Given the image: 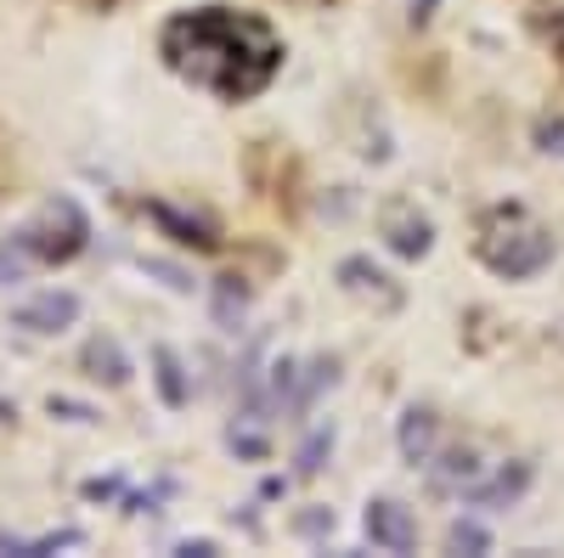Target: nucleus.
I'll use <instances>...</instances> for the list:
<instances>
[{"mask_svg": "<svg viewBox=\"0 0 564 558\" xmlns=\"http://www.w3.org/2000/svg\"><path fill=\"white\" fill-rule=\"evenodd\" d=\"M159 57L186 85L209 90L220 102H254L282 74V40L265 18L231 12V7H198L175 12L159 34Z\"/></svg>", "mask_w": 564, "mask_h": 558, "instance_id": "obj_1", "label": "nucleus"}, {"mask_svg": "<svg viewBox=\"0 0 564 558\" xmlns=\"http://www.w3.org/2000/svg\"><path fill=\"white\" fill-rule=\"evenodd\" d=\"M18 238L29 243V254L40 260V265H68L79 249H85V238H90V226H85V215H79V204L74 198H57V204H45Z\"/></svg>", "mask_w": 564, "mask_h": 558, "instance_id": "obj_2", "label": "nucleus"}, {"mask_svg": "<svg viewBox=\"0 0 564 558\" xmlns=\"http://www.w3.org/2000/svg\"><path fill=\"white\" fill-rule=\"evenodd\" d=\"M486 265L497 276H508V283H520V276H536L547 260H553V238L542 226H513V231H497V238H486Z\"/></svg>", "mask_w": 564, "mask_h": 558, "instance_id": "obj_3", "label": "nucleus"}, {"mask_svg": "<svg viewBox=\"0 0 564 558\" xmlns=\"http://www.w3.org/2000/svg\"><path fill=\"white\" fill-rule=\"evenodd\" d=\"M361 530H367V541H372V547H384V552H412V547H417V519L406 514L401 502H390V496L367 502Z\"/></svg>", "mask_w": 564, "mask_h": 558, "instance_id": "obj_4", "label": "nucleus"}, {"mask_svg": "<svg viewBox=\"0 0 564 558\" xmlns=\"http://www.w3.org/2000/svg\"><path fill=\"white\" fill-rule=\"evenodd\" d=\"M12 321H18L23 333H63V328H74V321H79V299L68 288H45L29 305H18Z\"/></svg>", "mask_w": 564, "mask_h": 558, "instance_id": "obj_5", "label": "nucleus"}, {"mask_svg": "<svg viewBox=\"0 0 564 558\" xmlns=\"http://www.w3.org/2000/svg\"><path fill=\"white\" fill-rule=\"evenodd\" d=\"M79 366L90 372L97 384H130V361H124V350H119V339H108V333H97V339H85V350H79Z\"/></svg>", "mask_w": 564, "mask_h": 558, "instance_id": "obj_6", "label": "nucleus"}, {"mask_svg": "<svg viewBox=\"0 0 564 558\" xmlns=\"http://www.w3.org/2000/svg\"><path fill=\"white\" fill-rule=\"evenodd\" d=\"M401 457L412 462V469H417V462H430L435 457V440H441V417L435 412H423V406H412L406 417H401Z\"/></svg>", "mask_w": 564, "mask_h": 558, "instance_id": "obj_7", "label": "nucleus"}, {"mask_svg": "<svg viewBox=\"0 0 564 558\" xmlns=\"http://www.w3.org/2000/svg\"><path fill=\"white\" fill-rule=\"evenodd\" d=\"M525 485H531V462H513V469H502L497 480H475L468 485V502L475 507H508V502H520L525 496Z\"/></svg>", "mask_w": 564, "mask_h": 558, "instance_id": "obj_8", "label": "nucleus"}, {"mask_svg": "<svg viewBox=\"0 0 564 558\" xmlns=\"http://www.w3.org/2000/svg\"><path fill=\"white\" fill-rule=\"evenodd\" d=\"M384 231H390V249L406 254V260H423V254H430V243H435V226L417 220V215H390Z\"/></svg>", "mask_w": 564, "mask_h": 558, "instance_id": "obj_9", "label": "nucleus"}, {"mask_svg": "<svg viewBox=\"0 0 564 558\" xmlns=\"http://www.w3.org/2000/svg\"><path fill=\"white\" fill-rule=\"evenodd\" d=\"M243 310H249V288L238 283V276H220V283H215V321H220V328H231V333H238Z\"/></svg>", "mask_w": 564, "mask_h": 558, "instance_id": "obj_10", "label": "nucleus"}, {"mask_svg": "<svg viewBox=\"0 0 564 558\" xmlns=\"http://www.w3.org/2000/svg\"><path fill=\"white\" fill-rule=\"evenodd\" d=\"M339 276H345V288H356V294H384V299L395 305V288H390V276H384L379 265H367V260H345V265H339Z\"/></svg>", "mask_w": 564, "mask_h": 558, "instance_id": "obj_11", "label": "nucleus"}, {"mask_svg": "<svg viewBox=\"0 0 564 558\" xmlns=\"http://www.w3.org/2000/svg\"><path fill=\"white\" fill-rule=\"evenodd\" d=\"M57 547H79V530H52V536H0V552H23V558H45V552H57Z\"/></svg>", "mask_w": 564, "mask_h": 558, "instance_id": "obj_12", "label": "nucleus"}, {"mask_svg": "<svg viewBox=\"0 0 564 558\" xmlns=\"http://www.w3.org/2000/svg\"><path fill=\"white\" fill-rule=\"evenodd\" d=\"M153 366H159V395H164V406H186V379H181L175 350H153Z\"/></svg>", "mask_w": 564, "mask_h": 558, "instance_id": "obj_13", "label": "nucleus"}, {"mask_svg": "<svg viewBox=\"0 0 564 558\" xmlns=\"http://www.w3.org/2000/svg\"><path fill=\"white\" fill-rule=\"evenodd\" d=\"M34 265V254H29V243L23 238H12V243H0V288L7 283H18V276Z\"/></svg>", "mask_w": 564, "mask_h": 558, "instance_id": "obj_14", "label": "nucleus"}, {"mask_svg": "<svg viewBox=\"0 0 564 558\" xmlns=\"http://www.w3.org/2000/svg\"><path fill=\"white\" fill-rule=\"evenodd\" d=\"M153 220L164 226V231H175V243H198V249H209L215 238H204V231L193 226V220H181L175 209H164V204H153Z\"/></svg>", "mask_w": 564, "mask_h": 558, "instance_id": "obj_15", "label": "nucleus"}, {"mask_svg": "<svg viewBox=\"0 0 564 558\" xmlns=\"http://www.w3.org/2000/svg\"><path fill=\"white\" fill-rule=\"evenodd\" d=\"M480 480V457L475 451H446V485H475Z\"/></svg>", "mask_w": 564, "mask_h": 558, "instance_id": "obj_16", "label": "nucleus"}, {"mask_svg": "<svg viewBox=\"0 0 564 558\" xmlns=\"http://www.w3.org/2000/svg\"><path fill=\"white\" fill-rule=\"evenodd\" d=\"M446 541H452V552H486V547H491V536H486L475 519H457Z\"/></svg>", "mask_w": 564, "mask_h": 558, "instance_id": "obj_17", "label": "nucleus"}, {"mask_svg": "<svg viewBox=\"0 0 564 558\" xmlns=\"http://www.w3.org/2000/svg\"><path fill=\"white\" fill-rule=\"evenodd\" d=\"M327 451H334V435H327V429H316V435L300 446V474H316Z\"/></svg>", "mask_w": 564, "mask_h": 558, "instance_id": "obj_18", "label": "nucleus"}, {"mask_svg": "<svg viewBox=\"0 0 564 558\" xmlns=\"http://www.w3.org/2000/svg\"><path fill=\"white\" fill-rule=\"evenodd\" d=\"M85 496H90V502H102V496H119V480H90V485H85Z\"/></svg>", "mask_w": 564, "mask_h": 558, "instance_id": "obj_19", "label": "nucleus"}, {"mask_svg": "<svg viewBox=\"0 0 564 558\" xmlns=\"http://www.w3.org/2000/svg\"><path fill=\"white\" fill-rule=\"evenodd\" d=\"M175 552H181V558H215V541H181Z\"/></svg>", "mask_w": 564, "mask_h": 558, "instance_id": "obj_20", "label": "nucleus"}, {"mask_svg": "<svg viewBox=\"0 0 564 558\" xmlns=\"http://www.w3.org/2000/svg\"><path fill=\"white\" fill-rule=\"evenodd\" d=\"M300 530H334V514H305Z\"/></svg>", "mask_w": 564, "mask_h": 558, "instance_id": "obj_21", "label": "nucleus"}, {"mask_svg": "<svg viewBox=\"0 0 564 558\" xmlns=\"http://www.w3.org/2000/svg\"><path fill=\"white\" fill-rule=\"evenodd\" d=\"M558 57H564V23H558Z\"/></svg>", "mask_w": 564, "mask_h": 558, "instance_id": "obj_22", "label": "nucleus"}, {"mask_svg": "<svg viewBox=\"0 0 564 558\" xmlns=\"http://www.w3.org/2000/svg\"><path fill=\"white\" fill-rule=\"evenodd\" d=\"M90 7H113V0H90Z\"/></svg>", "mask_w": 564, "mask_h": 558, "instance_id": "obj_23", "label": "nucleus"}]
</instances>
